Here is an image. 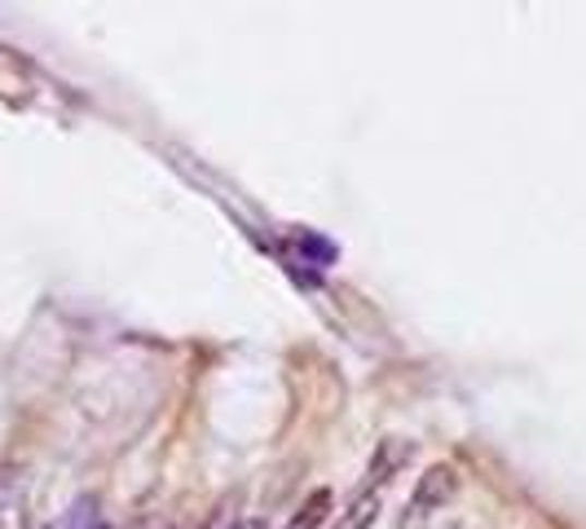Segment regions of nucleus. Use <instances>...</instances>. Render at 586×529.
<instances>
[{
  "mask_svg": "<svg viewBox=\"0 0 586 529\" xmlns=\"http://www.w3.org/2000/svg\"><path fill=\"white\" fill-rule=\"evenodd\" d=\"M27 525V481L23 472H0V529Z\"/></svg>",
  "mask_w": 586,
  "mask_h": 529,
  "instance_id": "f257e3e1",
  "label": "nucleus"
},
{
  "mask_svg": "<svg viewBox=\"0 0 586 529\" xmlns=\"http://www.w3.org/2000/svg\"><path fill=\"white\" fill-rule=\"evenodd\" d=\"M380 507H384L380 490H375V485H367L354 503H348V507L339 512V520H335L331 529H371V525H375V516H380Z\"/></svg>",
  "mask_w": 586,
  "mask_h": 529,
  "instance_id": "f03ea898",
  "label": "nucleus"
},
{
  "mask_svg": "<svg viewBox=\"0 0 586 529\" xmlns=\"http://www.w3.org/2000/svg\"><path fill=\"white\" fill-rule=\"evenodd\" d=\"M454 494V468H432L428 477H423V485H419V494H415V520L419 516H428V507H436V503H445Z\"/></svg>",
  "mask_w": 586,
  "mask_h": 529,
  "instance_id": "7ed1b4c3",
  "label": "nucleus"
},
{
  "mask_svg": "<svg viewBox=\"0 0 586 529\" xmlns=\"http://www.w3.org/2000/svg\"><path fill=\"white\" fill-rule=\"evenodd\" d=\"M326 507H331V494H326V490H313V494H309V503L291 516V525H287V529H318V520L326 516Z\"/></svg>",
  "mask_w": 586,
  "mask_h": 529,
  "instance_id": "20e7f679",
  "label": "nucleus"
},
{
  "mask_svg": "<svg viewBox=\"0 0 586 529\" xmlns=\"http://www.w3.org/2000/svg\"><path fill=\"white\" fill-rule=\"evenodd\" d=\"M225 529H270V520H261V516H243V520H234V525H225Z\"/></svg>",
  "mask_w": 586,
  "mask_h": 529,
  "instance_id": "39448f33",
  "label": "nucleus"
},
{
  "mask_svg": "<svg viewBox=\"0 0 586 529\" xmlns=\"http://www.w3.org/2000/svg\"><path fill=\"white\" fill-rule=\"evenodd\" d=\"M133 529H172V525H164V520H142V525H133Z\"/></svg>",
  "mask_w": 586,
  "mask_h": 529,
  "instance_id": "423d86ee",
  "label": "nucleus"
},
{
  "mask_svg": "<svg viewBox=\"0 0 586 529\" xmlns=\"http://www.w3.org/2000/svg\"><path fill=\"white\" fill-rule=\"evenodd\" d=\"M71 525H75V516H71V520H62V525H49V529H71Z\"/></svg>",
  "mask_w": 586,
  "mask_h": 529,
  "instance_id": "0eeeda50",
  "label": "nucleus"
}]
</instances>
